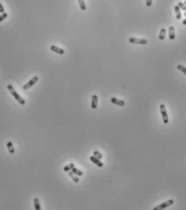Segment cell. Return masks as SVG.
Returning a JSON list of instances; mask_svg holds the SVG:
<instances>
[{
  "mask_svg": "<svg viewBox=\"0 0 186 210\" xmlns=\"http://www.w3.org/2000/svg\"><path fill=\"white\" fill-rule=\"evenodd\" d=\"M7 89L8 90H9V92L11 93V94L12 95V96L15 97V99L18 102H19L20 103L21 105H24L25 104V101H24V98H22V97L19 96V95L17 93V92H16L15 90V88H13V86L12 85H7Z\"/></svg>",
  "mask_w": 186,
  "mask_h": 210,
  "instance_id": "obj_1",
  "label": "cell"
},
{
  "mask_svg": "<svg viewBox=\"0 0 186 210\" xmlns=\"http://www.w3.org/2000/svg\"><path fill=\"white\" fill-rule=\"evenodd\" d=\"M160 111H161V114H162V118H163V122H164L165 124L168 123V114H167V110H166V107L163 104L160 105Z\"/></svg>",
  "mask_w": 186,
  "mask_h": 210,
  "instance_id": "obj_2",
  "label": "cell"
},
{
  "mask_svg": "<svg viewBox=\"0 0 186 210\" xmlns=\"http://www.w3.org/2000/svg\"><path fill=\"white\" fill-rule=\"evenodd\" d=\"M174 204V201L173 200H169L168 201H166V202H163V204H159V206L155 207V208L154 209V210H162L163 209H166L168 208V207L172 205V204Z\"/></svg>",
  "mask_w": 186,
  "mask_h": 210,
  "instance_id": "obj_3",
  "label": "cell"
},
{
  "mask_svg": "<svg viewBox=\"0 0 186 210\" xmlns=\"http://www.w3.org/2000/svg\"><path fill=\"white\" fill-rule=\"evenodd\" d=\"M129 42L133 44H140V45H146L147 44V40L143 38H134V37H130L129 39Z\"/></svg>",
  "mask_w": 186,
  "mask_h": 210,
  "instance_id": "obj_4",
  "label": "cell"
},
{
  "mask_svg": "<svg viewBox=\"0 0 186 210\" xmlns=\"http://www.w3.org/2000/svg\"><path fill=\"white\" fill-rule=\"evenodd\" d=\"M37 80H38V77H37V76L32 77V79L30 80L29 82L26 84V85H24V87H23L24 90H27V89H29V88H31V87H32L33 85H35V83L37 82Z\"/></svg>",
  "mask_w": 186,
  "mask_h": 210,
  "instance_id": "obj_5",
  "label": "cell"
},
{
  "mask_svg": "<svg viewBox=\"0 0 186 210\" xmlns=\"http://www.w3.org/2000/svg\"><path fill=\"white\" fill-rule=\"evenodd\" d=\"M111 102L113 103L114 105H119V106H124L125 105V102L122 100H120L118 98H116V97H113L111 98Z\"/></svg>",
  "mask_w": 186,
  "mask_h": 210,
  "instance_id": "obj_6",
  "label": "cell"
},
{
  "mask_svg": "<svg viewBox=\"0 0 186 210\" xmlns=\"http://www.w3.org/2000/svg\"><path fill=\"white\" fill-rule=\"evenodd\" d=\"M90 160L91 161L93 162V163H95L96 165L97 166H99V167H102L103 166H104V164L102 163V162L100 161V159H98V158H96L95 156H91V157H90Z\"/></svg>",
  "mask_w": 186,
  "mask_h": 210,
  "instance_id": "obj_7",
  "label": "cell"
},
{
  "mask_svg": "<svg viewBox=\"0 0 186 210\" xmlns=\"http://www.w3.org/2000/svg\"><path fill=\"white\" fill-rule=\"evenodd\" d=\"M50 49H51L52 51H54L55 53H57V54H63L65 53L64 50L61 49V48H59V47H57L56 46H51Z\"/></svg>",
  "mask_w": 186,
  "mask_h": 210,
  "instance_id": "obj_8",
  "label": "cell"
},
{
  "mask_svg": "<svg viewBox=\"0 0 186 210\" xmlns=\"http://www.w3.org/2000/svg\"><path fill=\"white\" fill-rule=\"evenodd\" d=\"M97 104H98V97H97L96 95H93L91 97V108L96 109Z\"/></svg>",
  "mask_w": 186,
  "mask_h": 210,
  "instance_id": "obj_9",
  "label": "cell"
},
{
  "mask_svg": "<svg viewBox=\"0 0 186 210\" xmlns=\"http://www.w3.org/2000/svg\"><path fill=\"white\" fill-rule=\"evenodd\" d=\"M69 176L73 179V181L74 182V183H79V177H78V175H75L73 171H69Z\"/></svg>",
  "mask_w": 186,
  "mask_h": 210,
  "instance_id": "obj_10",
  "label": "cell"
},
{
  "mask_svg": "<svg viewBox=\"0 0 186 210\" xmlns=\"http://www.w3.org/2000/svg\"><path fill=\"white\" fill-rule=\"evenodd\" d=\"M168 33H169V38H170V40H174V39H175V29H174V27H172V26L169 27Z\"/></svg>",
  "mask_w": 186,
  "mask_h": 210,
  "instance_id": "obj_11",
  "label": "cell"
},
{
  "mask_svg": "<svg viewBox=\"0 0 186 210\" xmlns=\"http://www.w3.org/2000/svg\"><path fill=\"white\" fill-rule=\"evenodd\" d=\"M175 9V12H176V16L177 19H181V13H180V9L178 6H175L174 7Z\"/></svg>",
  "mask_w": 186,
  "mask_h": 210,
  "instance_id": "obj_12",
  "label": "cell"
},
{
  "mask_svg": "<svg viewBox=\"0 0 186 210\" xmlns=\"http://www.w3.org/2000/svg\"><path fill=\"white\" fill-rule=\"evenodd\" d=\"M7 149H8V151H9L10 153H15V148H14L12 143L11 141L7 143Z\"/></svg>",
  "mask_w": 186,
  "mask_h": 210,
  "instance_id": "obj_13",
  "label": "cell"
},
{
  "mask_svg": "<svg viewBox=\"0 0 186 210\" xmlns=\"http://www.w3.org/2000/svg\"><path fill=\"white\" fill-rule=\"evenodd\" d=\"M74 167V163H70L69 165H67V166H66L64 167L63 170H64L65 172H69V171H71V170L73 169Z\"/></svg>",
  "mask_w": 186,
  "mask_h": 210,
  "instance_id": "obj_14",
  "label": "cell"
},
{
  "mask_svg": "<svg viewBox=\"0 0 186 210\" xmlns=\"http://www.w3.org/2000/svg\"><path fill=\"white\" fill-rule=\"evenodd\" d=\"M34 207L36 210H41V205H40V201L37 198L34 199Z\"/></svg>",
  "mask_w": 186,
  "mask_h": 210,
  "instance_id": "obj_15",
  "label": "cell"
},
{
  "mask_svg": "<svg viewBox=\"0 0 186 210\" xmlns=\"http://www.w3.org/2000/svg\"><path fill=\"white\" fill-rule=\"evenodd\" d=\"M165 35H166V29H162L160 30V33H159V40H163L164 37H165Z\"/></svg>",
  "mask_w": 186,
  "mask_h": 210,
  "instance_id": "obj_16",
  "label": "cell"
},
{
  "mask_svg": "<svg viewBox=\"0 0 186 210\" xmlns=\"http://www.w3.org/2000/svg\"><path fill=\"white\" fill-rule=\"evenodd\" d=\"M72 171H73L74 174H75V175H77L78 176H83V172L81 171V170H79V169H77V168H75V167H74L73 169L71 170Z\"/></svg>",
  "mask_w": 186,
  "mask_h": 210,
  "instance_id": "obj_17",
  "label": "cell"
},
{
  "mask_svg": "<svg viewBox=\"0 0 186 210\" xmlns=\"http://www.w3.org/2000/svg\"><path fill=\"white\" fill-rule=\"evenodd\" d=\"M78 1H79L80 8H81L83 11H84V10L86 9V4H85V2H84V0H78Z\"/></svg>",
  "mask_w": 186,
  "mask_h": 210,
  "instance_id": "obj_18",
  "label": "cell"
},
{
  "mask_svg": "<svg viewBox=\"0 0 186 210\" xmlns=\"http://www.w3.org/2000/svg\"><path fill=\"white\" fill-rule=\"evenodd\" d=\"M177 69H178L179 71H180L181 72H183V73L186 75V68H185V67H184L183 65H180H180L177 66Z\"/></svg>",
  "mask_w": 186,
  "mask_h": 210,
  "instance_id": "obj_19",
  "label": "cell"
},
{
  "mask_svg": "<svg viewBox=\"0 0 186 210\" xmlns=\"http://www.w3.org/2000/svg\"><path fill=\"white\" fill-rule=\"evenodd\" d=\"M177 6H178L179 7H180V9H181L182 11H186V5L184 3V2H178V5H177Z\"/></svg>",
  "mask_w": 186,
  "mask_h": 210,
  "instance_id": "obj_20",
  "label": "cell"
},
{
  "mask_svg": "<svg viewBox=\"0 0 186 210\" xmlns=\"http://www.w3.org/2000/svg\"><path fill=\"white\" fill-rule=\"evenodd\" d=\"M93 154H94V156H95L96 158L100 159H100L103 158L102 154H101V153H100V152H98V151H94V152H93Z\"/></svg>",
  "mask_w": 186,
  "mask_h": 210,
  "instance_id": "obj_21",
  "label": "cell"
},
{
  "mask_svg": "<svg viewBox=\"0 0 186 210\" xmlns=\"http://www.w3.org/2000/svg\"><path fill=\"white\" fill-rule=\"evenodd\" d=\"M7 14L6 12H3V13H2V15L0 16V22H2V20H4V19L7 18Z\"/></svg>",
  "mask_w": 186,
  "mask_h": 210,
  "instance_id": "obj_22",
  "label": "cell"
},
{
  "mask_svg": "<svg viewBox=\"0 0 186 210\" xmlns=\"http://www.w3.org/2000/svg\"><path fill=\"white\" fill-rule=\"evenodd\" d=\"M152 3V0H146V6L151 7Z\"/></svg>",
  "mask_w": 186,
  "mask_h": 210,
  "instance_id": "obj_23",
  "label": "cell"
},
{
  "mask_svg": "<svg viewBox=\"0 0 186 210\" xmlns=\"http://www.w3.org/2000/svg\"><path fill=\"white\" fill-rule=\"evenodd\" d=\"M0 12H1V13L4 12V7H2V5L1 2H0Z\"/></svg>",
  "mask_w": 186,
  "mask_h": 210,
  "instance_id": "obj_24",
  "label": "cell"
},
{
  "mask_svg": "<svg viewBox=\"0 0 186 210\" xmlns=\"http://www.w3.org/2000/svg\"><path fill=\"white\" fill-rule=\"evenodd\" d=\"M182 24H184V25H186V18L184 19V20H183V22H182Z\"/></svg>",
  "mask_w": 186,
  "mask_h": 210,
  "instance_id": "obj_25",
  "label": "cell"
},
{
  "mask_svg": "<svg viewBox=\"0 0 186 210\" xmlns=\"http://www.w3.org/2000/svg\"><path fill=\"white\" fill-rule=\"evenodd\" d=\"M184 15H185V16H186V11H185V14H184Z\"/></svg>",
  "mask_w": 186,
  "mask_h": 210,
  "instance_id": "obj_26",
  "label": "cell"
},
{
  "mask_svg": "<svg viewBox=\"0 0 186 210\" xmlns=\"http://www.w3.org/2000/svg\"><path fill=\"white\" fill-rule=\"evenodd\" d=\"M184 3H185V5H186V0H185V2H184Z\"/></svg>",
  "mask_w": 186,
  "mask_h": 210,
  "instance_id": "obj_27",
  "label": "cell"
}]
</instances>
